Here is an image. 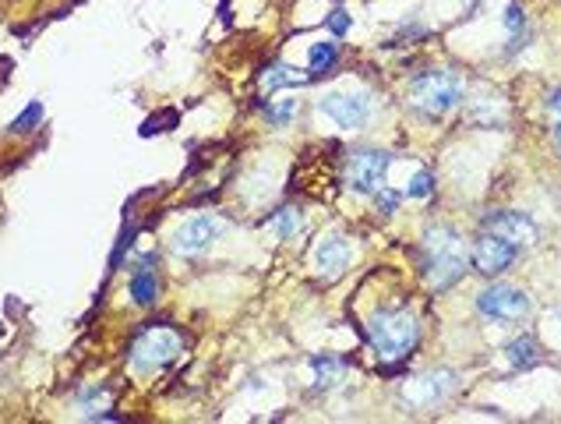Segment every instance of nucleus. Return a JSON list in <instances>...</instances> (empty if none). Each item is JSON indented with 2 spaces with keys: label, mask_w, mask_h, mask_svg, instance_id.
I'll list each match as a JSON object with an SVG mask.
<instances>
[{
  "label": "nucleus",
  "mask_w": 561,
  "mask_h": 424,
  "mask_svg": "<svg viewBox=\"0 0 561 424\" xmlns=\"http://www.w3.org/2000/svg\"><path fill=\"white\" fill-rule=\"evenodd\" d=\"M508 354V364L512 368H533V364L540 361V350H537V343L530 340V336H519V340H512L505 347Z\"/></svg>",
  "instance_id": "a211bd4d"
},
{
  "label": "nucleus",
  "mask_w": 561,
  "mask_h": 424,
  "mask_svg": "<svg viewBox=\"0 0 561 424\" xmlns=\"http://www.w3.org/2000/svg\"><path fill=\"white\" fill-rule=\"evenodd\" d=\"M43 121V103L39 100H32L18 117H14V124H11V134H29L36 124Z\"/></svg>",
  "instance_id": "6ab92c4d"
},
{
  "label": "nucleus",
  "mask_w": 561,
  "mask_h": 424,
  "mask_svg": "<svg viewBox=\"0 0 561 424\" xmlns=\"http://www.w3.org/2000/svg\"><path fill=\"white\" fill-rule=\"evenodd\" d=\"M322 114L336 124V127L357 131V127H364L367 117H371V100L364 92H329L322 100Z\"/></svg>",
  "instance_id": "1a4fd4ad"
},
{
  "label": "nucleus",
  "mask_w": 561,
  "mask_h": 424,
  "mask_svg": "<svg viewBox=\"0 0 561 424\" xmlns=\"http://www.w3.org/2000/svg\"><path fill=\"white\" fill-rule=\"evenodd\" d=\"M311 74L307 71H297V67H289V64H269L265 71H262V89L265 92H276V89H286V85H304Z\"/></svg>",
  "instance_id": "2eb2a0df"
},
{
  "label": "nucleus",
  "mask_w": 561,
  "mask_h": 424,
  "mask_svg": "<svg viewBox=\"0 0 561 424\" xmlns=\"http://www.w3.org/2000/svg\"><path fill=\"white\" fill-rule=\"evenodd\" d=\"M459 389V375L449 368H438V371H427V375H417L402 385V396L406 403L413 407H427V403H442L449 393Z\"/></svg>",
  "instance_id": "6e6552de"
},
{
  "label": "nucleus",
  "mask_w": 561,
  "mask_h": 424,
  "mask_svg": "<svg viewBox=\"0 0 561 424\" xmlns=\"http://www.w3.org/2000/svg\"><path fill=\"white\" fill-rule=\"evenodd\" d=\"M424 273L435 290H449L466 273V247L452 227H431L424 234Z\"/></svg>",
  "instance_id": "f257e3e1"
},
{
  "label": "nucleus",
  "mask_w": 561,
  "mask_h": 424,
  "mask_svg": "<svg viewBox=\"0 0 561 424\" xmlns=\"http://www.w3.org/2000/svg\"><path fill=\"white\" fill-rule=\"evenodd\" d=\"M315 258H318V269L325 276H339L350 265V244H346V238H339V234H329L325 241L318 244Z\"/></svg>",
  "instance_id": "4468645a"
},
{
  "label": "nucleus",
  "mask_w": 561,
  "mask_h": 424,
  "mask_svg": "<svg viewBox=\"0 0 561 424\" xmlns=\"http://www.w3.org/2000/svg\"><path fill=\"white\" fill-rule=\"evenodd\" d=\"M226 230L223 220H216V216H194V220H187L184 227H177V234H173V255H180V258H198V255H205L212 244L220 241V234Z\"/></svg>",
  "instance_id": "39448f33"
},
{
  "label": "nucleus",
  "mask_w": 561,
  "mask_h": 424,
  "mask_svg": "<svg viewBox=\"0 0 561 424\" xmlns=\"http://www.w3.org/2000/svg\"><path fill=\"white\" fill-rule=\"evenodd\" d=\"M329 29H332V32H336L339 39H342V36H346V32H350V14H346V11H342V7H336V11H332V14H329Z\"/></svg>",
  "instance_id": "5701e85b"
},
{
  "label": "nucleus",
  "mask_w": 561,
  "mask_h": 424,
  "mask_svg": "<svg viewBox=\"0 0 561 424\" xmlns=\"http://www.w3.org/2000/svg\"><path fill=\"white\" fill-rule=\"evenodd\" d=\"M505 29L508 32H519V29H522V7H519V4H512L505 11Z\"/></svg>",
  "instance_id": "b1692460"
},
{
  "label": "nucleus",
  "mask_w": 561,
  "mask_h": 424,
  "mask_svg": "<svg viewBox=\"0 0 561 424\" xmlns=\"http://www.w3.org/2000/svg\"><path fill=\"white\" fill-rule=\"evenodd\" d=\"M512 262H515V244L502 241V238H495V234H484L480 241L473 244V269L484 273V276L505 273Z\"/></svg>",
  "instance_id": "9b49d317"
},
{
  "label": "nucleus",
  "mask_w": 561,
  "mask_h": 424,
  "mask_svg": "<svg viewBox=\"0 0 561 424\" xmlns=\"http://www.w3.org/2000/svg\"><path fill=\"white\" fill-rule=\"evenodd\" d=\"M184 354V333L169 322H156L149 329H142L127 350V364L134 375H156Z\"/></svg>",
  "instance_id": "f03ea898"
},
{
  "label": "nucleus",
  "mask_w": 561,
  "mask_h": 424,
  "mask_svg": "<svg viewBox=\"0 0 561 424\" xmlns=\"http://www.w3.org/2000/svg\"><path fill=\"white\" fill-rule=\"evenodd\" d=\"M367 340L371 347L378 350V358L385 361H406L410 350L417 347L420 340V325L410 311H395V307H385V311H375L367 318Z\"/></svg>",
  "instance_id": "7ed1b4c3"
},
{
  "label": "nucleus",
  "mask_w": 561,
  "mask_h": 424,
  "mask_svg": "<svg viewBox=\"0 0 561 424\" xmlns=\"http://www.w3.org/2000/svg\"><path fill=\"white\" fill-rule=\"evenodd\" d=\"M413 198H431V191H435V177L427 174V170H420V174H413V181L406 187Z\"/></svg>",
  "instance_id": "4be33fe9"
},
{
  "label": "nucleus",
  "mask_w": 561,
  "mask_h": 424,
  "mask_svg": "<svg viewBox=\"0 0 561 424\" xmlns=\"http://www.w3.org/2000/svg\"><path fill=\"white\" fill-rule=\"evenodd\" d=\"M477 307H480V315H488L495 322H515V318H522L530 311V298L519 287L495 283V287H488V290L477 294Z\"/></svg>",
  "instance_id": "423d86ee"
},
{
  "label": "nucleus",
  "mask_w": 561,
  "mask_h": 424,
  "mask_svg": "<svg viewBox=\"0 0 561 424\" xmlns=\"http://www.w3.org/2000/svg\"><path fill=\"white\" fill-rule=\"evenodd\" d=\"M484 230L488 234H495V238H502L508 244H533L540 238V230H537V223L526 216V212H512V209H498V212H491V216H484Z\"/></svg>",
  "instance_id": "9d476101"
},
{
  "label": "nucleus",
  "mask_w": 561,
  "mask_h": 424,
  "mask_svg": "<svg viewBox=\"0 0 561 424\" xmlns=\"http://www.w3.org/2000/svg\"><path fill=\"white\" fill-rule=\"evenodd\" d=\"M378 209H382L385 216H393L395 209H399V195H395V191H382V195H378Z\"/></svg>",
  "instance_id": "393cba45"
},
{
  "label": "nucleus",
  "mask_w": 561,
  "mask_h": 424,
  "mask_svg": "<svg viewBox=\"0 0 561 424\" xmlns=\"http://www.w3.org/2000/svg\"><path fill=\"white\" fill-rule=\"evenodd\" d=\"M113 403V389L110 385H85V389H78V400H74V407L89 418V421H120L117 414H107Z\"/></svg>",
  "instance_id": "f8f14e48"
},
{
  "label": "nucleus",
  "mask_w": 561,
  "mask_h": 424,
  "mask_svg": "<svg viewBox=\"0 0 561 424\" xmlns=\"http://www.w3.org/2000/svg\"><path fill=\"white\" fill-rule=\"evenodd\" d=\"M131 301L138 307H152L160 301V276L152 269V262H138L131 273Z\"/></svg>",
  "instance_id": "ddd939ff"
},
{
  "label": "nucleus",
  "mask_w": 561,
  "mask_h": 424,
  "mask_svg": "<svg viewBox=\"0 0 561 424\" xmlns=\"http://www.w3.org/2000/svg\"><path fill=\"white\" fill-rule=\"evenodd\" d=\"M555 142H558V152H561V124H558V131H555Z\"/></svg>",
  "instance_id": "bb28decb"
},
{
  "label": "nucleus",
  "mask_w": 561,
  "mask_h": 424,
  "mask_svg": "<svg viewBox=\"0 0 561 424\" xmlns=\"http://www.w3.org/2000/svg\"><path fill=\"white\" fill-rule=\"evenodd\" d=\"M297 209H289V205H282V209H276V216H272V230H276V238L280 241H289L293 234H297Z\"/></svg>",
  "instance_id": "aec40b11"
},
{
  "label": "nucleus",
  "mask_w": 561,
  "mask_h": 424,
  "mask_svg": "<svg viewBox=\"0 0 561 424\" xmlns=\"http://www.w3.org/2000/svg\"><path fill=\"white\" fill-rule=\"evenodd\" d=\"M551 110H555V114L561 117V89L555 92V96H551Z\"/></svg>",
  "instance_id": "a878e982"
},
{
  "label": "nucleus",
  "mask_w": 561,
  "mask_h": 424,
  "mask_svg": "<svg viewBox=\"0 0 561 424\" xmlns=\"http://www.w3.org/2000/svg\"><path fill=\"white\" fill-rule=\"evenodd\" d=\"M339 61V47L336 43H311V54H307V74H325L332 71V64Z\"/></svg>",
  "instance_id": "f3484780"
},
{
  "label": "nucleus",
  "mask_w": 561,
  "mask_h": 424,
  "mask_svg": "<svg viewBox=\"0 0 561 424\" xmlns=\"http://www.w3.org/2000/svg\"><path fill=\"white\" fill-rule=\"evenodd\" d=\"M293 114H297V100H280V103H272V107L265 110V117L272 124H289Z\"/></svg>",
  "instance_id": "412c9836"
},
{
  "label": "nucleus",
  "mask_w": 561,
  "mask_h": 424,
  "mask_svg": "<svg viewBox=\"0 0 561 424\" xmlns=\"http://www.w3.org/2000/svg\"><path fill=\"white\" fill-rule=\"evenodd\" d=\"M389 163H393V156L382 152V149H360V152H353L350 170H346L350 187L360 191V195H375L382 187V181H385Z\"/></svg>",
  "instance_id": "0eeeda50"
},
{
  "label": "nucleus",
  "mask_w": 561,
  "mask_h": 424,
  "mask_svg": "<svg viewBox=\"0 0 561 424\" xmlns=\"http://www.w3.org/2000/svg\"><path fill=\"white\" fill-rule=\"evenodd\" d=\"M410 103L431 117H442L462 103V78L455 71H424L410 85Z\"/></svg>",
  "instance_id": "20e7f679"
},
{
  "label": "nucleus",
  "mask_w": 561,
  "mask_h": 424,
  "mask_svg": "<svg viewBox=\"0 0 561 424\" xmlns=\"http://www.w3.org/2000/svg\"><path fill=\"white\" fill-rule=\"evenodd\" d=\"M311 375H315V385L318 389H329V385H336L339 378L346 375V361L332 358V354H322V358L311 361Z\"/></svg>",
  "instance_id": "dca6fc26"
}]
</instances>
